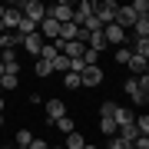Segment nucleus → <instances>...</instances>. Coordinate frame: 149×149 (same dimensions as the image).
Listing matches in <instances>:
<instances>
[{"label": "nucleus", "instance_id": "nucleus-1", "mask_svg": "<svg viewBox=\"0 0 149 149\" xmlns=\"http://www.w3.org/2000/svg\"><path fill=\"white\" fill-rule=\"evenodd\" d=\"M93 10H96V0H83V3H76V7H73V20H70V23H73L76 30H83L86 20L93 17Z\"/></svg>", "mask_w": 149, "mask_h": 149}, {"label": "nucleus", "instance_id": "nucleus-2", "mask_svg": "<svg viewBox=\"0 0 149 149\" xmlns=\"http://www.w3.org/2000/svg\"><path fill=\"white\" fill-rule=\"evenodd\" d=\"M47 17H50V20H56L60 27H63V23H70V20H73V3H66V0H60V3L47 7Z\"/></svg>", "mask_w": 149, "mask_h": 149}, {"label": "nucleus", "instance_id": "nucleus-3", "mask_svg": "<svg viewBox=\"0 0 149 149\" xmlns=\"http://www.w3.org/2000/svg\"><path fill=\"white\" fill-rule=\"evenodd\" d=\"M116 7H119V3H113V0H103V3H96L93 17L100 20V27H109V23H113V17H116Z\"/></svg>", "mask_w": 149, "mask_h": 149}, {"label": "nucleus", "instance_id": "nucleus-4", "mask_svg": "<svg viewBox=\"0 0 149 149\" xmlns=\"http://www.w3.org/2000/svg\"><path fill=\"white\" fill-rule=\"evenodd\" d=\"M123 90L129 93V100H133L136 106H146V100H149V93H146V90H139V83H136V76H129V80L123 83Z\"/></svg>", "mask_w": 149, "mask_h": 149}, {"label": "nucleus", "instance_id": "nucleus-5", "mask_svg": "<svg viewBox=\"0 0 149 149\" xmlns=\"http://www.w3.org/2000/svg\"><path fill=\"white\" fill-rule=\"evenodd\" d=\"M103 40H106V47H123L129 37H126V30H119L116 23H109V27H103Z\"/></svg>", "mask_w": 149, "mask_h": 149}, {"label": "nucleus", "instance_id": "nucleus-6", "mask_svg": "<svg viewBox=\"0 0 149 149\" xmlns=\"http://www.w3.org/2000/svg\"><path fill=\"white\" fill-rule=\"evenodd\" d=\"M100 83H103V66H86L80 73V86H86V90H93Z\"/></svg>", "mask_w": 149, "mask_h": 149}, {"label": "nucleus", "instance_id": "nucleus-7", "mask_svg": "<svg viewBox=\"0 0 149 149\" xmlns=\"http://www.w3.org/2000/svg\"><path fill=\"white\" fill-rule=\"evenodd\" d=\"M0 63H3V73L20 76V60H17V50H0Z\"/></svg>", "mask_w": 149, "mask_h": 149}, {"label": "nucleus", "instance_id": "nucleus-8", "mask_svg": "<svg viewBox=\"0 0 149 149\" xmlns=\"http://www.w3.org/2000/svg\"><path fill=\"white\" fill-rule=\"evenodd\" d=\"M43 109H47V123H50V126H53V123H56L60 116H66L63 100H47V103H43Z\"/></svg>", "mask_w": 149, "mask_h": 149}, {"label": "nucleus", "instance_id": "nucleus-9", "mask_svg": "<svg viewBox=\"0 0 149 149\" xmlns=\"http://www.w3.org/2000/svg\"><path fill=\"white\" fill-rule=\"evenodd\" d=\"M113 23H116L119 30H126V27H133V23H136V13L129 10V7H116V17H113Z\"/></svg>", "mask_w": 149, "mask_h": 149}, {"label": "nucleus", "instance_id": "nucleus-10", "mask_svg": "<svg viewBox=\"0 0 149 149\" xmlns=\"http://www.w3.org/2000/svg\"><path fill=\"white\" fill-rule=\"evenodd\" d=\"M20 47L27 50L30 56H40V50H43V37H40V33H30V37H23Z\"/></svg>", "mask_w": 149, "mask_h": 149}, {"label": "nucleus", "instance_id": "nucleus-11", "mask_svg": "<svg viewBox=\"0 0 149 149\" xmlns=\"http://www.w3.org/2000/svg\"><path fill=\"white\" fill-rule=\"evenodd\" d=\"M23 43V37L17 30H10V33H0V50H17Z\"/></svg>", "mask_w": 149, "mask_h": 149}, {"label": "nucleus", "instance_id": "nucleus-12", "mask_svg": "<svg viewBox=\"0 0 149 149\" xmlns=\"http://www.w3.org/2000/svg\"><path fill=\"white\" fill-rule=\"evenodd\" d=\"M37 33H40V37H50V40H56V37H60V23L47 17V20H43L40 27H37Z\"/></svg>", "mask_w": 149, "mask_h": 149}, {"label": "nucleus", "instance_id": "nucleus-13", "mask_svg": "<svg viewBox=\"0 0 149 149\" xmlns=\"http://www.w3.org/2000/svg\"><path fill=\"white\" fill-rule=\"evenodd\" d=\"M133 119H136V113H133V109H126V106H116V113H113V123H116V129H119V126H129Z\"/></svg>", "mask_w": 149, "mask_h": 149}, {"label": "nucleus", "instance_id": "nucleus-14", "mask_svg": "<svg viewBox=\"0 0 149 149\" xmlns=\"http://www.w3.org/2000/svg\"><path fill=\"white\" fill-rule=\"evenodd\" d=\"M86 50H93V53H103V50H106L103 30H100V33H90V37H86Z\"/></svg>", "mask_w": 149, "mask_h": 149}, {"label": "nucleus", "instance_id": "nucleus-15", "mask_svg": "<svg viewBox=\"0 0 149 149\" xmlns=\"http://www.w3.org/2000/svg\"><path fill=\"white\" fill-rule=\"evenodd\" d=\"M133 56H143V60H149V40H143V37H133V50H129Z\"/></svg>", "mask_w": 149, "mask_h": 149}, {"label": "nucleus", "instance_id": "nucleus-16", "mask_svg": "<svg viewBox=\"0 0 149 149\" xmlns=\"http://www.w3.org/2000/svg\"><path fill=\"white\" fill-rule=\"evenodd\" d=\"M146 63H149V60H143V56H129V73H133V76H143L146 73Z\"/></svg>", "mask_w": 149, "mask_h": 149}, {"label": "nucleus", "instance_id": "nucleus-17", "mask_svg": "<svg viewBox=\"0 0 149 149\" xmlns=\"http://www.w3.org/2000/svg\"><path fill=\"white\" fill-rule=\"evenodd\" d=\"M53 126H56V129H60V133H63V136L76 133V123H73V116H60V119L53 123Z\"/></svg>", "mask_w": 149, "mask_h": 149}, {"label": "nucleus", "instance_id": "nucleus-18", "mask_svg": "<svg viewBox=\"0 0 149 149\" xmlns=\"http://www.w3.org/2000/svg\"><path fill=\"white\" fill-rule=\"evenodd\" d=\"M33 73H37V80H47V76L53 73V66H50L47 60H37V63H33Z\"/></svg>", "mask_w": 149, "mask_h": 149}, {"label": "nucleus", "instance_id": "nucleus-19", "mask_svg": "<svg viewBox=\"0 0 149 149\" xmlns=\"http://www.w3.org/2000/svg\"><path fill=\"white\" fill-rule=\"evenodd\" d=\"M136 37H143V40H149V17H136Z\"/></svg>", "mask_w": 149, "mask_h": 149}, {"label": "nucleus", "instance_id": "nucleus-20", "mask_svg": "<svg viewBox=\"0 0 149 149\" xmlns=\"http://www.w3.org/2000/svg\"><path fill=\"white\" fill-rule=\"evenodd\" d=\"M50 66H53V73H70V60H66L63 53H56V56H53V63H50Z\"/></svg>", "mask_w": 149, "mask_h": 149}, {"label": "nucleus", "instance_id": "nucleus-21", "mask_svg": "<svg viewBox=\"0 0 149 149\" xmlns=\"http://www.w3.org/2000/svg\"><path fill=\"white\" fill-rule=\"evenodd\" d=\"M83 146H86L83 133H70V136H66V146H63V149H83Z\"/></svg>", "mask_w": 149, "mask_h": 149}, {"label": "nucleus", "instance_id": "nucleus-22", "mask_svg": "<svg viewBox=\"0 0 149 149\" xmlns=\"http://www.w3.org/2000/svg\"><path fill=\"white\" fill-rule=\"evenodd\" d=\"M60 53V50H56V43H43V50H40V56L37 60H47V63H53V56Z\"/></svg>", "mask_w": 149, "mask_h": 149}, {"label": "nucleus", "instance_id": "nucleus-23", "mask_svg": "<svg viewBox=\"0 0 149 149\" xmlns=\"http://www.w3.org/2000/svg\"><path fill=\"white\" fill-rule=\"evenodd\" d=\"M30 143H33V133H30V129H17L13 146H30Z\"/></svg>", "mask_w": 149, "mask_h": 149}, {"label": "nucleus", "instance_id": "nucleus-24", "mask_svg": "<svg viewBox=\"0 0 149 149\" xmlns=\"http://www.w3.org/2000/svg\"><path fill=\"white\" fill-rule=\"evenodd\" d=\"M17 83H20V76L3 73V76H0V93H3V90H17Z\"/></svg>", "mask_w": 149, "mask_h": 149}, {"label": "nucleus", "instance_id": "nucleus-25", "mask_svg": "<svg viewBox=\"0 0 149 149\" xmlns=\"http://www.w3.org/2000/svg\"><path fill=\"white\" fill-rule=\"evenodd\" d=\"M63 86L66 90H80V73H63Z\"/></svg>", "mask_w": 149, "mask_h": 149}, {"label": "nucleus", "instance_id": "nucleus-26", "mask_svg": "<svg viewBox=\"0 0 149 149\" xmlns=\"http://www.w3.org/2000/svg\"><path fill=\"white\" fill-rule=\"evenodd\" d=\"M113 113H116V103H113V100H106V103L100 106V119H113Z\"/></svg>", "mask_w": 149, "mask_h": 149}, {"label": "nucleus", "instance_id": "nucleus-27", "mask_svg": "<svg viewBox=\"0 0 149 149\" xmlns=\"http://www.w3.org/2000/svg\"><path fill=\"white\" fill-rule=\"evenodd\" d=\"M100 133L103 136H116V123L113 119H100Z\"/></svg>", "mask_w": 149, "mask_h": 149}, {"label": "nucleus", "instance_id": "nucleus-28", "mask_svg": "<svg viewBox=\"0 0 149 149\" xmlns=\"http://www.w3.org/2000/svg\"><path fill=\"white\" fill-rule=\"evenodd\" d=\"M133 143H126V139H119V136H109V149H129Z\"/></svg>", "mask_w": 149, "mask_h": 149}, {"label": "nucleus", "instance_id": "nucleus-29", "mask_svg": "<svg viewBox=\"0 0 149 149\" xmlns=\"http://www.w3.org/2000/svg\"><path fill=\"white\" fill-rule=\"evenodd\" d=\"M129 56H133V53H129L126 47H116V63H129Z\"/></svg>", "mask_w": 149, "mask_h": 149}, {"label": "nucleus", "instance_id": "nucleus-30", "mask_svg": "<svg viewBox=\"0 0 149 149\" xmlns=\"http://www.w3.org/2000/svg\"><path fill=\"white\" fill-rule=\"evenodd\" d=\"M30 149H50V143H47V139H33Z\"/></svg>", "mask_w": 149, "mask_h": 149}, {"label": "nucleus", "instance_id": "nucleus-31", "mask_svg": "<svg viewBox=\"0 0 149 149\" xmlns=\"http://www.w3.org/2000/svg\"><path fill=\"white\" fill-rule=\"evenodd\" d=\"M133 146H136V149H149V136H139Z\"/></svg>", "mask_w": 149, "mask_h": 149}, {"label": "nucleus", "instance_id": "nucleus-32", "mask_svg": "<svg viewBox=\"0 0 149 149\" xmlns=\"http://www.w3.org/2000/svg\"><path fill=\"white\" fill-rule=\"evenodd\" d=\"M0 113H3V93H0Z\"/></svg>", "mask_w": 149, "mask_h": 149}, {"label": "nucleus", "instance_id": "nucleus-33", "mask_svg": "<svg viewBox=\"0 0 149 149\" xmlns=\"http://www.w3.org/2000/svg\"><path fill=\"white\" fill-rule=\"evenodd\" d=\"M83 149H96V146H93V143H86V146H83Z\"/></svg>", "mask_w": 149, "mask_h": 149}, {"label": "nucleus", "instance_id": "nucleus-34", "mask_svg": "<svg viewBox=\"0 0 149 149\" xmlns=\"http://www.w3.org/2000/svg\"><path fill=\"white\" fill-rule=\"evenodd\" d=\"M3 10H7V7H0V20H3Z\"/></svg>", "mask_w": 149, "mask_h": 149}, {"label": "nucleus", "instance_id": "nucleus-35", "mask_svg": "<svg viewBox=\"0 0 149 149\" xmlns=\"http://www.w3.org/2000/svg\"><path fill=\"white\" fill-rule=\"evenodd\" d=\"M0 129H3V113H0Z\"/></svg>", "mask_w": 149, "mask_h": 149}, {"label": "nucleus", "instance_id": "nucleus-36", "mask_svg": "<svg viewBox=\"0 0 149 149\" xmlns=\"http://www.w3.org/2000/svg\"><path fill=\"white\" fill-rule=\"evenodd\" d=\"M3 149H13V146H3Z\"/></svg>", "mask_w": 149, "mask_h": 149}]
</instances>
